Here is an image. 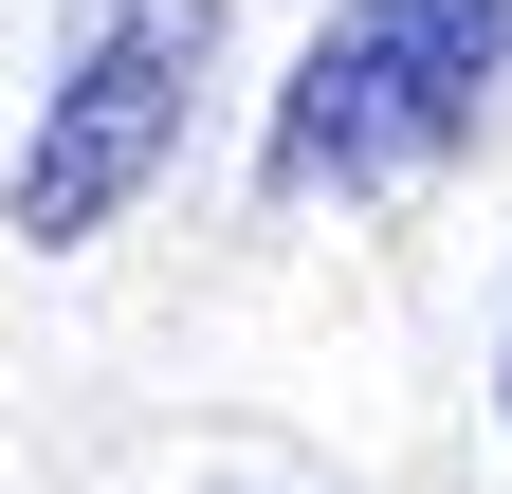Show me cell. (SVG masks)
<instances>
[{
  "label": "cell",
  "mask_w": 512,
  "mask_h": 494,
  "mask_svg": "<svg viewBox=\"0 0 512 494\" xmlns=\"http://www.w3.org/2000/svg\"><path fill=\"white\" fill-rule=\"evenodd\" d=\"M494 92H512V0H330L275 129H256V183L275 202H384V183L458 165Z\"/></svg>",
  "instance_id": "obj_1"
},
{
  "label": "cell",
  "mask_w": 512,
  "mask_h": 494,
  "mask_svg": "<svg viewBox=\"0 0 512 494\" xmlns=\"http://www.w3.org/2000/svg\"><path fill=\"white\" fill-rule=\"evenodd\" d=\"M202 55H220V0H92V37L55 55L37 129H19V165H0V220H19L37 257L110 238V220L165 183V147H183V92H202Z\"/></svg>",
  "instance_id": "obj_2"
},
{
  "label": "cell",
  "mask_w": 512,
  "mask_h": 494,
  "mask_svg": "<svg viewBox=\"0 0 512 494\" xmlns=\"http://www.w3.org/2000/svg\"><path fill=\"white\" fill-rule=\"evenodd\" d=\"M494 421H512V348H494Z\"/></svg>",
  "instance_id": "obj_3"
}]
</instances>
